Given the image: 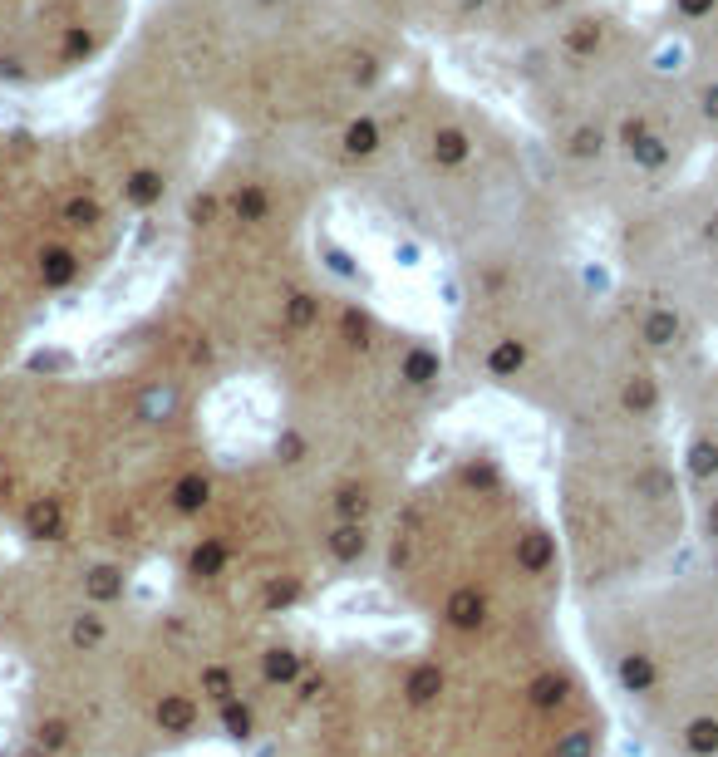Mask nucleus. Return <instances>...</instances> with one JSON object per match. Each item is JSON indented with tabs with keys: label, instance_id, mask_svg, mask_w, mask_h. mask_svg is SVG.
Here are the masks:
<instances>
[{
	"label": "nucleus",
	"instance_id": "nucleus-7",
	"mask_svg": "<svg viewBox=\"0 0 718 757\" xmlns=\"http://www.w3.org/2000/svg\"><path fill=\"white\" fill-rule=\"evenodd\" d=\"M384 571L438 644H517L551 635L566 556L522 482L473 453L399 497Z\"/></svg>",
	"mask_w": 718,
	"mask_h": 757
},
{
	"label": "nucleus",
	"instance_id": "nucleus-1",
	"mask_svg": "<svg viewBox=\"0 0 718 757\" xmlns=\"http://www.w3.org/2000/svg\"><path fill=\"white\" fill-rule=\"evenodd\" d=\"M335 197L305 143L232 138L178 202V271L138 345L197 379L266 374L320 320L315 217Z\"/></svg>",
	"mask_w": 718,
	"mask_h": 757
},
{
	"label": "nucleus",
	"instance_id": "nucleus-2",
	"mask_svg": "<svg viewBox=\"0 0 718 757\" xmlns=\"http://www.w3.org/2000/svg\"><path fill=\"white\" fill-rule=\"evenodd\" d=\"M305 148L335 192L359 197L453 266L571 236L522 123L478 104L419 55Z\"/></svg>",
	"mask_w": 718,
	"mask_h": 757
},
{
	"label": "nucleus",
	"instance_id": "nucleus-11",
	"mask_svg": "<svg viewBox=\"0 0 718 757\" xmlns=\"http://www.w3.org/2000/svg\"><path fill=\"white\" fill-rule=\"evenodd\" d=\"M94 467V379L0 364V522L40 546L84 531Z\"/></svg>",
	"mask_w": 718,
	"mask_h": 757
},
{
	"label": "nucleus",
	"instance_id": "nucleus-5",
	"mask_svg": "<svg viewBox=\"0 0 718 757\" xmlns=\"http://www.w3.org/2000/svg\"><path fill=\"white\" fill-rule=\"evenodd\" d=\"M453 379L507 394L566 428L645 418L669 423L664 374L620 320L615 291H596L566 241H532L458 266L448 335Z\"/></svg>",
	"mask_w": 718,
	"mask_h": 757
},
{
	"label": "nucleus",
	"instance_id": "nucleus-3",
	"mask_svg": "<svg viewBox=\"0 0 718 757\" xmlns=\"http://www.w3.org/2000/svg\"><path fill=\"white\" fill-rule=\"evenodd\" d=\"M512 94L571 227H610L709 158L669 35L620 0H596L512 50Z\"/></svg>",
	"mask_w": 718,
	"mask_h": 757
},
{
	"label": "nucleus",
	"instance_id": "nucleus-12",
	"mask_svg": "<svg viewBox=\"0 0 718 757\" xmlns=\"http://www.w3.org/2000/svg\"><path fill=\"white\" fill-rule=\"evenodd\" d=\"M610 246L625 286L679 305L718 335V153L610 222Z\"/></svg>",
	"mask_w": 718,
	"mask_h": 757
},
{
	"label": "nucleus",
	"instance_id": "nucleus-14",
	"mask_svg": "<svg viewBox=\"0 0 718 757\" xmlns=\"http://www.w3.org/2000/svg\"><path fill=\"white\" fill-rule=\"evenodd\" d=\"M664 399L669 418L679 428L674 453H679V477L689 497V526L699 541L718 556V359L709 350L674 374H664Z\"/></svg>",
	"mask_w": 718,
	"mask_h": 757
},
{
	"label": "nucleus",
	"instance_id": "nucleus-6",
	"mask_svg": "<svg viewBox=\"0 0 718 757\" xmlns=\"http://www.w3.org/2000/svg\"><path fill=\"white\" fill-rule=\"evenodd\" d=\"M148 15L232 138L315 143L414 59L359 0H158Z\"/></svg>",
	"mask_w": 718,
	"mask_h": 757
},
{
	"label": "nucleus",
	"instance_id": "nucleus-17",
	"mask_svg": "<svg viewBox=\"0 0 718 757\" xmlns=\"http://www.w3.org/2000/svg\"><path fill=\"white\" fill-rule=\"evenodd\" d=\"M369 5L389 30H399L409 45L414 40H448V20H453V0H359Z\"/></svg>",
	"mask_w": 718,
	"mask_h": 757
},
{
	"label": "nucleus",
	"instance_id": "nucleus-15",
	"mask_svg": "<svg viewBox=\"0 0 718 757\" xmlns=\"http://www.w3.org/2000/svg\"><path fill=\"white\" fill-rule=\"evenodd\" d=\"M586 5H596V0H453L448 40H478V45H497L512 55Z\"/></svg>",
	"mask_w": 718,
	"mask_h": 757
},
{
	"label": "nucleus",
	"instance_id": "nucleus-9",
	"mask_svg": "<svg viewBox=\"0 0 718 757\" xmlns=\"http://www.w3.org/2000/svg\"><path fill=\"white\" fill-rule=\"evenodd\" d=\"M689 526L669 423L615 418L561 433L556 536L581 595H615L650 576Z\"/></svg>",
	"mask_w": 718,
	"mask_h": 757
},
{
	"label": "nucleus",
	"instance_id": "nucleus-10",
	"mask_svg": "<svg viewBox=\"0 0 718 757\" xmlns=\"http://www.w3.org/2000/svg\"><path fill=\"white\" fill-rule=\"evenodd\" d=\"M217 128L202 109L173 40L153 15L133 20L128 40L104 64L94 109L79 123V148L128 222L178 212L202 177V143Z\"/></svg>",
	"mask_w": 718,
	"mask_h": 757
},
{
	"label": "nucleus",
	"instance_id": "nucleus-13",
	"mask_svg": "<svg viewBox=\"0 0 718 757\" xmlns=\"http://www.w3.org/2000/svg\"><path fill=\"white\" fill-rule=\"evenodd\" d=\"M128 30V0H0V84H69L109 64Z\"/></svg>",
	"mask_w": 718,
	"mask_h": 757
},
{
	"label": "nucleus",
	"instance_id": "nucleus-8",
	"mask_svg": "<svg viewBox=\"0 0 718 757\" xmlns=\"http://www.w3.org/2000/svg\"><path fill=\"white\" fill-rule=\"evenodd\" d=\"M123 232L128 217L74 133L0 128V364L109 266Z\"/></svg>",
	"mask_w": 718,
	"mask_h": 757
},
{
	"label": "nucleus",
	"instance_id": "nucleus-16",
	"mask_svg": "<svg viewBox=\"0 0 718 757\" xmlns=\"http://www.w3.org/2000/svg\"><path fill=\"white\" fill-rule=\"evenodd\" d=\"M659 30L674 45L684 89L694 99L699 128H704V143H709V153H718V5L679 15V20H659Z\"/></svg>",
	"mask_w": 718,
	"mask_h": 757
},
{
	"label": "nucleus",
	"instance_id": "nucleus-4",
	"mask_svg": "<svg viewBox=\"0 0 718 757\" xmlns=\"http://www.w3.org/2000/svg\"><path fill=\"white\" fill-rule=\"evenodd\" d=\"M281 423L271 463L320 531L379 526L409 492L423 433L448 399V350L355 295H330L320 320L271 369Z\"/></svg>",
	"mask_w": 718,
	"mask_h": 757
}]
</instances>
